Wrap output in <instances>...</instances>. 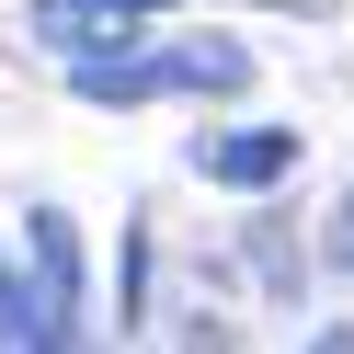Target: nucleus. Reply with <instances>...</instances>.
<instances>
[{"mask_svg": "<svg viewBox=\"0 0 354 354\" xmlns=\"http://www.w3.org/2000/svg\"><path fill=\"white\" fill-rule=\"evenodd\" d=\"M35 308H46L57 343H69V320H80V252H69V217H35Z\"/></svg>", "mask_w": 354, "mask_h": 354, "instance_id": "f03ea898", "label": "nucleus"}, {"mask_svg": "<svg viewBox=\"0 0 354 354\" xmlns=\"http://www.w3.org/2000/svg\"><path fill=\"white\" fill-rule=\"evenodd\" d=\"M240 80H252V46H229V35H183L160 57V92H240Z\"/></svg>", "mask_w": 354, "mask_h": 354, "instance_id": "7ed1b4c3", "label": "nucleus"}, {"mask_svg": "<svg viewBox=\"0 0 354 354\" xmlns=\"http://www.w3.org/2000/svg\"><path fill=\"white\" fill-rule=\"evenodd\" d=\"M320 263H331V274H354V194L320 217Z\"/></svg>", "mask_w": 354, "mask_h": 354, "instance_id": "20e7f679", "label": "nucleus"}, {"mask_svg": "<svg viewBox=\"0 0 354 354\" xmlns=\"http://www.w3.org/2000/svg\"><path fill=\"white\" fill-rule=\"evenodd\" d=\"M194 171L229 194H274L286 171H297V138L286 126H217V138H194Z\"/></svg>", "mask_w": 354, "mask_h": 354, "instance_id": "f257e3e1", "label": "nucleus"}, {"mask_svg": "<svg viewBox=\"0 0 354 354\" xmlns=\"http://www.w3.org/2000/svg\"><path fill=\"white\" fill-rule=\"evenodd\" d=\"M126 12H149V0H126Z\"/></svg>", "mask_w": 354, "mask_h": 354, "instance_id": "39448f33", "label": "nucleus"}]
</instances>
